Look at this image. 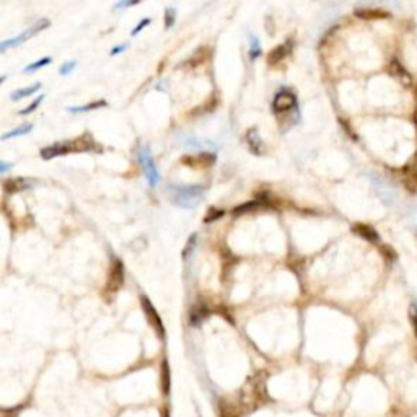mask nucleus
Here are the masks:
<instances>
[{"mask_svg":"<svg viewBox=\"0 0 417 417\" xmlns=\"http://www.w3.org/2000/svg\"><path fill=\"white\" fill-rule=\"evenodd\" d=\"M49 24H51V21H49L47 18H41V20H38L36 23H33L28 30L21 31L18 36L10 38V39H4L2 43H0V53H5L8 47H15V46H18V44L24 43V41L31 39L33 36H36L38 33H41L43 30L49 28Z\"/></svg>","mask_w":417,"mask_h":417,"instance_id":"obj_2","label":"nucleus"},{"mask_svg":"<svg viewBox=\"0 0 417 417\" xmlns=\"http://www.w3.org/2000/svg\"><path fill=\"white\" fill-rule=\"evenodd\" d=\"M389 73L393 75V77H396L398 80H401L404 82L406 85H409V82H411V75L407 73V70L401 65V62H399L398 59H393L389 62Z\"/></svg>","mask_w":417,"mask_h":417,"instance_id":"obj_12","label":"nucleus"},{"mask_svg":"<svg viewBox=\"0 0 417 417\" xmlns=\"http://www.w3.org/2000/svg\"><path fill=\"white\" fill-rule=\"evenodd\" d=\"M412 323H414V329L417 334V306H414V313H412Z\"/></svg>","mask_w":417,"mask_h":417,"instance_id":"obj_30","label":"nucleus"},{"mask_svg":"<svg viewBox=\"0 0 417 417\" xmlns=\"http://www.w3.org/2000/svg\"><path fill=\"white\" fill-rule=\"evenodd\" d=\"M263 205H264V201H263V199H261V201L243 202V204H240V205H237V207H233L231 214H233V217H240V215H245V214H248V212H253V211H256V209H259V207H263Z\"/></svg>","mask_w":417,"mask_h":417,"instance_id":"obj_14","label":"nucleus"},{"mask_svg":"<svg viewBox=\"0 0 417 417\" xmlns=\"http://www.w3.org/2000/svg\"><path fill=\"white\" fill-rule=\"evenodd\" d=\"M263 54L261 51V43L254 35H249V46H248V56L251 61H256L257 57Z\"/></svg>","mask_w":417,"mask_h":417,"instance_id":"obj_18","label":"nucleus"},{"mask_svg":"<svg viewBox=\"0 0 417 417\" xmlns=\"http://www.w3.org/2000/svg\"><path fill=\"white\" fill-rule=\"evenodd\" d=\"M246 144H248L249 150H251V152H253L254 155H263V153H264L263 140H261L259 132H257L256 127L248 129V132H246Z\"/></svg>","mask_w":417,"mask_h":417,"instance_id":"obj_9","label":"nucleus"},{"mask_svg":"<svg viewBox=\"0 0 417 417\" xmlns=\"http://www.w3.org/2000/svg\"><path fill=\"white\" fill-rule=\"evenodd\" d=\"M75 67H77V62L75 61H67V62H64L61 67H59V75H69Z\"/></svg>","mask_w":417,"mask_h":417,"instance_id":"obj_24","label":"nucleus"},{"mask_svg":"<svg viewBox=\"0 0 417 417\" xmlns=\"http://www.w3.org/2000/svg\"><path fill=\"white\" fill-rule=\"evenodd\" d=\"M122 279H124V268H122V263L118 259L114 263L113 269H111V276H110V287L113 290L119 289L121 283H122Z\"/></svg>","mask_w":417,"mask_h":417,"instance_id":"obj_13","label":"nucleus"},{"mask_svg":"<svg viewBox=\"0 0 417 417\" xmlns=\"http://www.w3.org/2000/svg\"><path fill=\"white\" fill-rule=\"evenodd\" d=\"M150 23H152V20H150V18H142V20H140V21L137 23V27H136L134 30L131 31V35H132V36H137L139 33H140L142 30H145V28L148 27Z\"/></svg>","mask_w":417,"mask_h":417,"instance_id":"obj_25","label":"nucleus"},{"mask_svg":"<svg viewBox=\"0 0 417 417\" xmlns=\"http://www.w3.org/2000/svg\"><path fill=\"white\" fill-rule=\"evenodd\" d=\"M412 178H414V181H415V183H417V170H415V171H414V174H412Z\"/></svg>","mask_w":417,"mask_h":417,"instance_id":"obj_31","label":"nucleus"},{"mask_svg":"<svg viewBox=\"0 0 417 417\" xmlns=\"http://www.w3.org/2000/svg\"><path fill=\"white\" fill-rule=\"evenodd\" d=\"M358 237H362L365 238L367 241H370V243H378L380 241V235L377 233V230L372 228L370 225H365V223H357L354 225V228H352Z\"/></svg>","mask_w":417,"mask_h":417,"instance_id":"obj_11","label":"nucleus"},{"mask_svg":"<svg viewBox=\"0 0 417 417\" xmlns=\"http://www.w3.org/2000/svg\"><path fill=\"white\" fill-rule=\"evenodd\" d=\"M127 49V44H121V46H116V47H113L111 49V56H116V54H121V53H124Z\"/></svg>","mask_w":417,"mask_h":417,"instance_id":"obj_28","label":"nucleus"},{"mask_svg":"<svg viewBox=\"0 0 417 417\" xmlns=\"http://www.w3.org/2000/svg\"><path fill=\"white\" fill-rule=\"evenodd\" d=\"M137 160L142 166V170H144V173H145V178L148 181L150 188H155L158 185V181H160V173H158V170H157V165L153 162V157H152V153H150L148 147L140 148Z\"/></svg>","mask_w":417,"mask_h":417,"instance_id":"obj_3","label":"nucleus"},{"mask_svg":"<svg viewBox=\"0 0 417 417\" xmlns=\"http://www.w3.org/2000/svg\"><path fill=\"white\" fill-rule=\"evenodd\" d=\"M142 305L145 306V311H147V316H148V320L152 321V324L153 326L160 331V336H163V328H162V321L158 320V316L155 315V311H153V306L150 305V302L148 300L145 298V297H142Z\"/></svg>","mask_w":417,"mask_h":417,"instance_id":"obj_16","label":"nucleus"},{"mask_svg":"<svg viewBox=\"0 0 417 417\" xmlns=\"http://www.w3.org/2000/svg\"><path fill=\"white\" fill-rule=\"evenodd\" d=\"M292 53V43H282L279 46H276L272 49V51L268 54V64H279L282 62L283 59H287V56Z\"/></svg>","mask_w":417,"mask_h":417,"instance_id":"obj_8","label":"nucleus"},{"mask_svg":"<svg viewBox=\"0 0 417 417\" xmlns=\"http://www.w3.org/2000/svg\"><path fill=\"white\" fill-rule=\"evenodd\" d=\"M33 131V124H21V126L12 129L10 132H5L2 136V140H8V139H13V137H20V136H27Z\"/></svg>","mask_w":417,"mask_h":417,"instance_id":"obj_19","label":"nucleus"},{"mask_svg":"<svg viewBox=\"0 0 417 417\" xmlns=\"http://www.w3.org/2000/svg\"><path fill=\"white\" fill-rule=\"evenodd\" d=\"M174 20H176V10H174V8H166L165 10V30H170L174 24Z\"/></svg>","mask_w":417,"mask_h":417,"instance_id":"obj_23","label":"nucleus"},{"mask_svg":"<svg viewBox=\"0 0 417 417\" xmlns=\"http://www.w3.org/2000/svg\"><path fill=\"white\" fill-rule=\"evenodd\" d=\"M142 2V0H119L118 4L114 5V10H121V8H129V7H136Z\"/></svg>","mask_w":417,"mask_h":417,"instance_id":"obj_26","label":"nucleus"},{"mask_svg":"<svg viewBox=\"0 0 417 417\" xmlns=\"http://www.w3.org/2000/svg\"><path fill=\"white\" fill-rule=\"evenodd\" d=\"M298 106V101H297V96L292 93V91H279V93L274 96V101H272V111L277 113V114H282V113H289L292 110H297Z\"/></svg>","mask_w":417,"mask_h":417,"instance_id":"obj_4","label":"nucleus"},{"mask_svg":"<svg viewBox=\"0 0 417 417\" xmlns=\"http://www.w3.org/2000/svg\"><path fill=\"white\" fill-rule=\"evenodd\" d=\"M355 16L362 20H383L389 18V13L386 10H381V8H357L354 12Z\"/></svg>","mask_w":417,"mask_h":417,"instance_id":"obj_10","label":"nucleus"},{"mask_svg":"<svg viewBox=\"0 0 417 417\" xmlns=\"http://www.w3.org/2000/svg\"><path fill=\"white\" fill-rule=\"evenodd\" d=\"M196 241H197V235H196V233H193V235H191V238H189V241H188V246H186V249H185V251H183V256H185V257H188V256H189V253L193 251V246H194Z\"/></svg>","mask_w":417,"mask_h":417,"instance_id":"obj_27","label":"nucleus"},{"mask_svg":"<svg viewBox=\"0 0 417 417\" xmlns=\"http://www.w3.org/2000/svg\"><path fill=\"white\" fill-rule=\"evenodd\" d=\"M13 166V163H7V162H0V173L2 174H5L8 170H10Z\"/></svg>","mask_w":417,"mask_h":417,"instance_id":"obj_29","label":"nucleus"},{"mask_svg":"<svg viewBox=\"0 0 417 417\" xmlns=\"http://www.w3.org/2000/svg\"><path fill=\"white\" fill-rule=\"evenodd\" d=\"M39 153H41V158H44V160H53V158H56V157L69 155L73 152H72L70 140H67V142H56V144H53V145L41 148Z\"/></svg>","mask_w":417,"mask_h":417,"instance_id":"obj_6","label":"nucleus"},{"mask_svg":"<svg viewBox=\"0 0 417 417\" xmlns=\"http://www.w3.org/2000/svg\"><path fill=\"white\" fill-rule=\"evenodd\" d=\"M217 162V157L212 152H202L199 153L197 157L194 155H185L181 157V163L191 166V168H209Z\"/></svg>","mask_w":417,"mask_h":417,"instance_id":"obj_5","label":"nucleus"},{"mask_svg":"<svg viewBox=\"0 0 417 417\" xmlns=\"http://www.w3.org/2000/svg\"><path fill=\"white\" fill-rule=\"evenodd\" d=\"M204 191L205 189L201 185H191V186L173 185L170 186L168 196H170V201L174 205L183 207V209H193L202 201Z\"/></svg>","mask_w":417,"mask_h":417,"instance_id":"obj_1","label":"nucleus"},{"mask_svg":"<svg viewBox=\"0 0 417 417\" xmlns=\"http://www.w3.org/2000/svg\"><path fill=\"white\" fill-rule=\"evenodd\" d=\"M108 106V101L106 99H96L93 103H87L83 106H70L69 111L70 113H88V111H95V110H99V108H106Z\"/></svg>","mask_w":417,"mask_h":417,"instance_id":"obj_15","label":"nucleus"},{"mask_svg":"<svg viewBox=\"0 0 417 417\" xmlns=\"http://www.w3.org/2000/svg\"><path fill=\"white\" fill-rule=\"evenodd\" d=\"M33 183L23 176H15V178H7L4 181V191L7 194H16L21 191H27L31 188Z\"/></svg>","mask_w":417,"mask_h":417,"instance_id":"obj_7","label":"nucleus"},{"mask_svg":"<svg viewBox=\"0 0 417 417\" xmlns=\"http://www.w3.org/2000/svg\"><path fill=\"white\" fill-rule=\"evenodd\" d=\"M51 62H53V57L46 56V57H43V59H39V61H35V62L28 64L27 67L23 69V72H35V70H38V69L46 67V65H49Z\"/></svg>","mask_w":417,"mask_h":417,"instance_id":"obj_20","label":"nucleus"},{"mask_svg":"<svg viewBox=\"0 0 417 417\" xmlns=\"http://www.w3.org/2000/svg\"><path fill=\"white\" fill-rule=\"evenodd\" d=\"M44 98H46L44 95H39V96H38V98L35 99V101H31V103H30V105H28L27 108H24V110H21V111H20L18 114H20V116H28V114H31V113L35 111V110H38V108H39V105L44 101Z\"/></svg>","mask_w":417,"mask_h":417,"instance_id":"obj_22","label":"nucleus"},{"mask_svg":"<svg viewBox=\"0 0 417 417\" xmlns=\"http://www.w3.org/2000/svg\"><path fill=\"white\" fill-rule=\"evenodd\" d=\"M39 88H41V83H35V85L27 87V88H18L12 93V99H13V101H20V99H23V98H28L31 95H35Z\"/></svg>","mask_w":417,"mask_h":417,"instance_id":"obj_17","label":"nucleus"},{"mask_svg":"<svg viewBox=\"0 0 417 417\" xmlns=\"http://www.w3.org/2000/svg\"><path fill=\"white\" fill-rule=\"evenodd\" d=\"M223 215H225L223 209L211 207V209H209V211H207V215H205L204 222H205V223H212V222H215V220H220Z\"/></svg>","mask_w":417,"mask_h":417,"instance_id":"obj_21","label":"nucleus"}]
</instances>
